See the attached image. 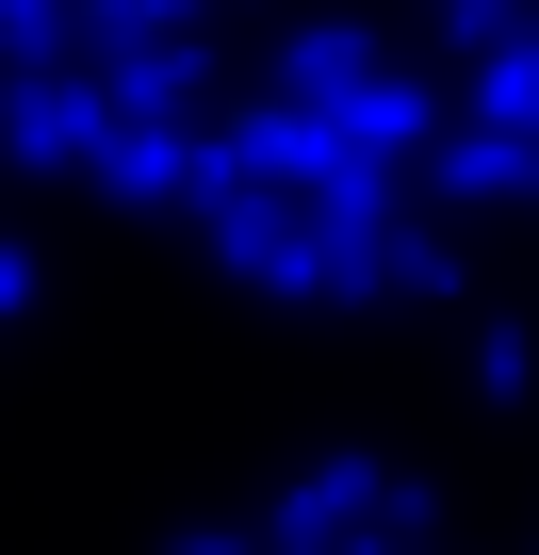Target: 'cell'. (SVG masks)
Instances as JSON below:
<instances>
[{
	"mask_svg": "<svg viewBox=\"0 0 539 555\" xmlns=\"http://www.w3.org/2000/svg\"><path fill=\"white\" fill-rule=\"evenodd\" d=\"M196 229H213V261L245 278V295H344V261H328V229H311L295 196H245L229 164H213V212H196Z\"/></svg>",
	"mask_w": 539,
	"mask_h": 555,
	"instance_id": "6da1fadb",
	"label": "cell"
},
{
	"mask_svg": "<svg viewBox=\"0 0 539 555\" xmlns=\"http://www.w3.org/2000/svg\"><path fill=\"white\" fill-rule=\"evenodd\" d=\"M99 147H115V99H99V66L0 82V164H82V180H99Z\"/></svg>",
	"mask_w": 539,
	"mask_h": 555,
	"instance_id": "7a4b0ae2",
	"label": "cell"
},
{
	"mask_svg": "<svg viewBox=\"0 0 539 555\" xmlns=\"http://www.w3.org/2000/svg\"><path fill=\"white\" fill-rule=\"evenodd\" d=\"M376 82H393V50H376L360 17H295V34H279V82H261V99H295V115H360Z\"/></svg>",
	"mask_w": 539,
	"mask_h": 555,
	"instance_id": "3957f363",
	"label": "cell"
},
{
	"mask_svg": "<svg viewBox=\"0 0 539 555\" xmlns=\"http://www.w3.org/2000/svg\"><path fill=\"white\" fill-rule=\"evenodd\" d=\"M425 196H441V212H523V196H539V147L458 115V131H441V164H425Z\"/></svg>",
	"mask_w": 539,
	"mask_h": 555,
	"instance_id": "277c9868",
	"label": "cell"
},
{
	"mask_svg": "<svg viewBox=\"0 0 539 555\" xmlns=\"http://www.w3.org/2000/svg\"><path fill=\"white\" fill-rule=\"evenodd\" d=\"M458 115H474V131H523V147H539V34H506V50H490V66L458 82Z\"/></svg>",
	"mask_w": 539,
	"mask_h": 555,
	"instance_id": "5b68a950",
	"label": "cell"
},
{
	"mask_svg": "<svg viewBox=\"0 0 539 555\" xmlns=\"http://www.w3.org/2000/svg\"><path fill=\"white\" fill-rule=\"evenodd\" d=\"M376 295H458V245H441V229H425V212H409V229H393V245H376Z\"/></svg>",
	"mask_w": 539,
	"mask_h": 555,
	"instance_id": "8992f818",
	"label": "cell"
},
{
	"mask_svg": "<svg viewBox=\"0 0 539 555\" xmlns=\"http://www.w3.org/2000/svg\"><path fill=\"white\" fill-rule=\"evenodd\" d=\"M425 17H441V50H474V66H490L506 34H539V0H425Z\"/></svg>",
	"mask_w": 539,
	"mask_h": 555,
	"instance_id": "52a82bcc",
	"label": "cell"
},
{
	"mask_svg": "<svg viewBox=\"0 0 539 555\" xmlns=\"http://www.w3.org/2000/svg\"><path fill=\"white\" fill-rule=\"evenodd\" d=\"M474 392L523 409V392H539V327H474Z\"/></svg>",
	"mask_w": 539,
	"mask_h": 555,
	"instance_id": "ba28073f",
	"label": "cell"
},
{
	"mask_svg": "<svg viewBox=\"0 0 539 555\" xmlns=\"http://www.w3.org/2000/svg\"><path fill=\"white\" fill-rule=\"evenodd\" d=\"M115 50H196V0H99Z\"/></svg>",
	"mask_w": 539,
	"mask_h": 555,
	"instance_id": "9c48e42d",
	"label": "cell"
},
{
	"mask_svg": "<svg viewBox=\"0 0 539 555\" xmlns=\"http://www.w3.org/2000/svg\"><path fill=\"white\" fill-rule=\"evenodd\" d=\"M34 295H50V261H34V245H17V229H0V327H17V311H34Z\"/></svg>",
	"mask_w": 539,
	"mask_h": 555,
	"instance_id": "30bf717a",
	"label": "cell"
},
{
	"mask_svg": "<svg viewBox=\"0 0 539 555\" xmlns=\"http://www.w3.org/2000/svg\"><path fill=\"white\" fill-rule=\"evenodd\" d=\"M164 555H261V539H164Z\"/></svg>",
	"mask_w": 539,
	"mask_h": 555,
	"instance_id": "8fae6325",
	"label": "cell"
}]
</instances>
